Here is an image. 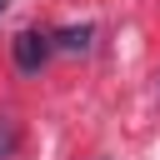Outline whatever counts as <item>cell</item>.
Returning <instances> with one entry per match:
<instances>
[{"label": "cell", "instance_id": "obj_1", "mask_svg": "<svg viewBox=\"0 0 160 160\" xmlns=\"http://www.w3.org/2000/svg\"><path fill=\"white\" fill-rule=\"evenodd\" d=\"M10 55H15V70H25V75H35L50 55H55V40L45 35V30H20L15 40H10Z\"/></svg>", "mask_w": 160, "mask_h": 160}, {"label": "cell", "instance_id": "obj_2", "mask_svg": "<svg viewBox=\"0 0 160 160\" xmlns=\"http://www.w3.org/2000/svg\"><path fill=\"white\" fill-rule=\"evenodd\" d=\"M90 35H95L90 25H65V30H55L50 40H55V50H70V55H75V50H90Z\"/></svg>", "mask_w": 160, "mask_h": 160}, {"label": "cell", "instance_id": "obj_3", "mask_svg": "<svg viewBox=\"0 0 160 160\" xmlns=\"http://www.w3.org/2000/svg\"><path fill=\"white\" fill-rule=\"evenodd\" d=\"M15 145H20V120L15 115H0V160H10Z\"/></svg>", "mask_w": 160, "mask_h": 160}]
</instances>
